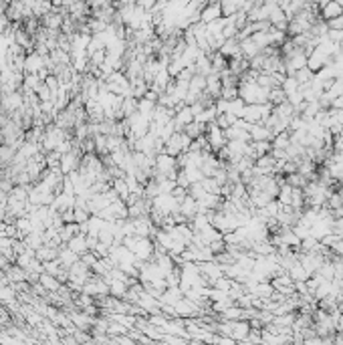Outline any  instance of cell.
I'll return each instance as SVG.
<instances>
[{"mask_svg":"<svg viewBox=\"0 0 343 345\" xmlns=\"http://www.w3.org/2000/svg\"><path fill=\"white\" fill-rule=\"evenodd\" d=\"M341 14H343V6L337 2V0H329V2L321 8V19L325 23L331 21V19H337V16H341Z\"/></svg>","mask_w":343,"mask_h":345,"instance_id":"cell-1","label":"cell"},{"mask_svg":"<svg viewBox=\"0 0 343 345\" xmlns=\"http://www.w3.org/2000/svg\"><path fill=\"white\" fill-rule=\"evenodd\" d=\"M220 14H222L220 4H210V6L202 12V19H204L206 23H214V21H218V19H220Z\"/></svg>","mask_w":343,"mask_h":345,"instance_id":"cell-2","label":"cell"},{"mask_svg":"<svg viewBox=\"0 0 343 345\" xmlns=\"http://www.w3.org/2000/svg\"><path fill=\"white\" fill-rule=\"evenodd\" d=\"M337 2H339V4H341V6H343V0H337Z\"/></svg>","mask_w":343,"mask_h":345,"instance_id":"cell-3","label":"cell"}]
</instances>
